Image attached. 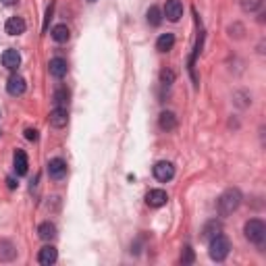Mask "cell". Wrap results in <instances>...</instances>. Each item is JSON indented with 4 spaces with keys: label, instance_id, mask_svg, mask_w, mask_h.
I'll return each mask as SVG.
<instances>
[{
    "label": "cell",
    "instance_id": "obj_1",
    "mask_svg": "<svg viewBox=\"0 0 266 266\" xmlns=\"http://www.w3.org/2000/svg\"><path fill=\"white\" fill-rule=\"evenodd\" d=\"M241 204V191L239 189H227L223 196L218 198V214L220 216H229L239 208Z\"/></svg>",
    "mask_w": 266,
    "mask_h": 266
},
{
    "label": "cell",
    "instance_id": "obj_2",
    "mask_svg": "<svg viewBox=\"0 0 266 266\" xmlns=\"http://www.w3.org/2000/svg\"><path fill=\"white\" fill-rule=\"evenodd\" d=\"M229 252H231V241H229L223 233L210 239V258L212 260L223 262L227 256H229Z\"/></svg>",
    "mask_w": 266,
    "mask_h": 266
},
{
    "label": "cell",
    "instance_id": "obj_3",
    "mask_svg": "<svg viewBox=\"0 0 266 266\" xmlns=\"http://www.w3.org/2000/svg\"><path fill=\"white\" fill-rule=\"evenodd\" d=\"M243 231H245L247 241H252V243H256V245H262V243H264V239H266V225L262 223L260 218L247 220L245 227H243Z\"/></svg>",
    "mask_w": 266,
    "mask_h": 266
},
{
    "label": "cell",
    "instance_id": "obj_4",
    "mask_svg": "<svg viewBox=\"0 0 266 266\" xmlns=\"http://www.w3.org/2000/svg\"><path fill=\"white\" fill-rule=\"evenodd\" d=\"M154 177H156L158 181H162V183L171 181L173 177H175V166H173V162H166V160L156 162V164H154Z\"/></svg>",
    "mask_w": 266,
    "mask_h": 266
},
{
    "label": "cell",
    "instance_id": "obj_5",
    "mask_svg": "<svg viewBox=\"0 0 266 266\" xmlns=\"http://www.w3.org/2000/svg\"><path fill=\"white\" fill-rule=\"evenodd\" d=\"M48 175L54 181L65 179L67 177V162L63 160V158H52V160L48 162Z\"/></svg>",
    "mask_w": 266,
    "mask_h": 266
},
{
    "label": "cell",
    "instance_id": "obj_6",
    "mask_svg": "<svg viewBox=\"0 0 266 266\" xmlns=\"http://www.w3.org/2000/svg\"><path fill=\"white\" fill-rule=\"evenodd\" d=\"M164 17L168 21H173L177 23L183 17V4H181V0H166V4H164Z\"/></svg>",
    "mask_w": 266,
    "mask_h": 266
},
{
    "label": "cell",
    "instance_id": "obj_7",
    "mask_svg": "<svg viewBox=\"0 0 266 266\" xmlns=\"http://www.w3.org/2000/svg\"><path fill=\"white\" fill-rule=\"evenodd\" d=\"M25 87H27V83H25V79L21 75H11L6 81V92L11 96H21L25 94Z\"/></svg>",
    "mask_w": 266,
    "mask_h": 266
},
{
    "label": "cell",
    "instance_id": "obj_8",
    "mask_svg": "<svg viewBox=\"0 0 266 266\" xmlns=\"http://www.w3.org/2000/svg\"><path fill=\"white\" fill-rule=\"evenodd\" d=\"M146 202H148L150 208H162L164 204L168 202V196H166L164 189H152V191H148Z\"/></svg>",
    "mask_w": 266,
    "mask_h": 266
},
{
    "label": "cell",
    "instance_id": "obj_9",
    "mask_svg": "<svg viewBox=\"0 0 266 266\" xmlns=\"http://www.w3.org/2000/svg\"><path fill=\"white\" fill-rule=\"evenodd\" d=\"M48 121H50V125L56 127V129L67 127V123H69V112H67V108H58V106H56V108L50 112Z\"/></svg>",
    "mask_w": 266,
    "mask_h": 266
},
{
    "label": "cell",
    "instance_id": "obj_10",
    "mask_svg": "<svg viewBox=\"0 0 266 266\" xmlns=\"http://www.w3.org/2000/svg\"><path fill=\"white\" fill-rule=\"evenodd\" d=\"M2 65L8 69V71H15L17 67L21 65V54H19V50H15V48H8L2 52Z\"/></svg>",
    "mask_w": 266,
    "mask_h": 266
},
{
    "label": "cell",
    "instance_id": "obj_11",
    "mask_svg": "<svg viewBox=\"0 0 266 266\" xmlns=\"http://www.w3.org/2000/svg\"><path fill=\"white\" fill-rule=\"evenodd\" d=\"M58 258V252H56V247H52V245H44L40 254H38V262L42 266H50V264H54Z\"/></svg>",
    "mask_w": 266,
    "mask_h": 266
},
{
    "label": "cell",
    "instance_id": "obj_12",
    "mask_svg": "<svg viewBox=\"0 0 266 266\" xmlns=\"http://www.w3.org/2000/svg\"><path fill=\"white\" fill-rule=\"evenodd\" d=\"M48 69H50V75H52V77L60 79V77H65V75H67V71H69V65H67V60H65V58L56 56V58H52V60H50Z\"/></svg>",
    "mask_w": 266,
    "mask_h": 266
},
{
    "label": "cell",
    "instance_id": "obj_13",
    "mask_svg": "<svg viewBox=\"0 0 266 266\" xmlns=\"http://www.w3.org/2000/svg\"><path fill=\"white\" fill-rule=\"evenodd\" d=\"M25 21L21 19V17H11L6 23H4V31L8 33V35H21L23 31H25Z\"/></svg>",
    "mask_w": 266,
    "mask_h": 266
},
{
    "label": "cell",
    "instance_id": "obj_14",
    "mask_svg": "<svg viewBox=\"0 0 266 266\" xmlns=\"http://www.w3.org/2000/svg\"><path fill=\"white\" fill-rule=\"evenodd\" d=\"M13 164H15V173H17V175H25V173H27V166H29V162H27V154H25L23 150H17Z\"/></svg>",
    "mask_w": 266,
    "mask_h": 266
},
{
    "label": "cell",
    "instance_id": "obj_15",
    "mask_svg": "<svg viewBox=\"0 0 266 266\" xmlns=\"http://www.w3.org/2000/svg\"><path fill=\"white\" fill-rule=\"evenodd\" d=\"M50 35H52V40H54V42L65 44V42H69V38H71V31H69L67 25L60 23V25H54V27H52Z\"/></svg>",
    "mask_w": 266,
    "mask_h": 266
},
{
    "label": "cell",
    "instance_id": "obj_16",
    "mask_svg": "<svg viewBox=\"0 0 266 266\" xmlns=\"http://www.w3.org/2000/svg\"><path fill=\"white\" fill-rule=\"evenodd\" d=\"M220 231H223V227H220V223H216V220H210V223H206V227L202 229V239H206V241H210L212 237L220 235Z\"/></svg>",
    "mask_w": 266,
    "mask_h": 266
},
{
    "label": "cell",
    "instance_id": "obj_17",
    "mask_svg": "<svg viewBox=\"0 0 266 266\" xmlns=\"http://www.w3.org/2000/svg\"><path fill=\"white\" fill-rule=\"evenodd\" d=\"M38 235H40V239H44V241H50V239L56 237V227L52 223H42L38 227Z\"/></svg>",
    "mask_w": 266,
    "mask_h": 266
},
{
    "label": "cell",
    "instance_id": "obj_18",
    "mask_svg": "<svg viewBox=\"0 0 266 266\" xmlns=\"http://www.w3.org/2000/svg\"><path fill=\"white\" fill-rule=\"evenodd\" d=\"M173 46H175V35L173 33H162L160 38L156 40V48L160 52H168Z\"/></svg>",
    "mask_w": 266,
    "mask_h": 266
},
{
    "label": "cell",
    "instance_id": "obj_19",
    "mask_svg": "<svg viewBox=\"0 0 266 266\" xmlns=\"http://www.w3.org/2000/svg\"><path fill=\"white\" fill-rule=\"evenodd\" d=\"M158 123H160V127L164 131H173L177 127V117H175L173 112H162L160 119H158Z\"/></svg>",
    "mask_w": 266,
    "mask_h": 266
},
{
    "label": "cell",
    "instance_id": "obj_20",
    "mask_svg": "<svg viewBox=\"0 0 266 266\" xmlns=\"http://www.w3.org/2000/svg\"><path fill=\"white\" fill-rule=\"evenodd\" d=\"M148 23L154 25V27H158V25L162 23V11L158 6H150L148 8Z\"/></svg>",
    "mask_w": 266,
    "mask_h": 266
},
{
    "label": "cell",
    "instance_id": "obj_21",
    "mask_svg": "<svg viewBox=\"0 0 266 266\" xmlns=\"http://www.w3.org/2000/svg\"><path fill=\"white\" fill-rule=\"evenodd\" d=\"M54 104L58 106V108H67V104H69V92H67V87H58V90L54 92Z\"/></svg>",
    "mask_w": 266,
    "mask_h": 266
},
{
    "label": "cell",
    "instance_id": "obj_22",
    "mask_svg": "<svg viewBox=\"0 0 266 266\" xmlns=\"http://www.w3.org/2000/svg\"><path fill=\"white\" fill-rule=\"evenodd\" d=\"M11 258H15L13 245L8 241H2V243H0V260H11Z\"/></svg>",
    "mask_w": 266,
    "mask_h": 266
},
{
    "label": "cell",
    "instance_id": "obj_23",
    "mask_svg": "<svg viewBox=\"0 0 266 266\" xmlns=\"http://www.w3.org/2000/svg\"><path fill=\"white\" fill-rule=\"evenodd\" d=\"M193 260H196V256H193V250H191L189 245H185L183 252H181V262H183V264H191Z\"/></svg>",
    "mask_w": 266,
    "mask_h": 266
},
{
    "label": "cell",
    "instance_id": "obj_24",
    "mask_svg": "<svg viewBox=\"0 0 266 266\" xmlns=\"http://www.w3.org/2000/svg\"><path fill=\"white\" fill-rule=\"evenodd\" d=\"M262 4V0H241V6H243V11H256V8H260Z\"/></svg>",
    "mask_w": 266,
    "mask_h": 266
},
{
    "label": "cell",
    "instance_id": "obj_25",
    "mask_svg": "<svg viewBox=\"0 0 266 266\" xmlns=\"http://www.w3.org/2000/svg\"><path fill=\"white\" fill-rule=\"evenodd\" d=\"M25 139H29V141H38V131L31 129V127H27V129H25Z\"/></svg>",
    "mask_w": 266,
    "mask_h": 266
},
{
    "label": "cell",
    "instance_id": "obj_26",
    "mask_svg": "<svg viewBox=\"0 0 266 266\" xmlns=\"http://www.w3.org/2000/svg\"><path fill=\"white\" fill-rule=\"evenodd\" d=\"M173 79H175V73L173 71H162V83H173Z\"/></svg>",
    "mask_w": 266,
    "mask_h": 266
},
{
    "label": "cell",
    "instance_id": "obj_27",
    "mask_svg": "<svg viewBox=\"0 0 266 266\" xmlns=\"http://www.w3.org/2000/svg\"><path fill=\"white\" fill-rule=\"evenodd\" d=\"M6 185H8V189H15V187H17L15 177H8V179H6Z\"/></svg>",
    "mask_w": 266,
    "mask_h": 266
},
{
    "label": "cell",
    "instance_id": "obj_28",
    "mask_svg": "<svg viewBox=\"0 0 266 266\" xmlns=\"http://www.w3.org/2000/svg\"><path fill=\"white\" fill-rule=\"evenodd\" d=\"M4 6H13V4H17V0H0Z\"/></svg>",
    "mask_w": 266,
    "mask_h": 266
},
{
    "label": "cell",
    "instance_id": "obj_29",
    "mask_svg": "<svg viewBox=\"0 0 266 266\" xmlns=\"http://www.w3.org/2000/svg\"><path fill=\"white\" fill-rule=\"evenodd\" d=\"M87 2H96V0H87Z\"/></svg>",
    "mask_w": 266,
    "mask_h": 266
}]
</instances>
